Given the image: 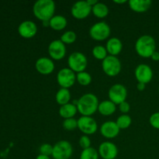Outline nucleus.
<instances>
[{"label":"nucleus","instance_id":"nucleus-19","mask_svg":"<svg viewBox=\"0 0 159 159\" xmlns=\"http://www.w3.org/2000/svg\"><path fill=\"white\" fill-rule=\"evenodd\" d=\"M107 51L110 55H118L123 50V43L121 40L117 37H111L107 43Z\"/></svg>","mask_w":159,"mask_h":159},{"label":"nucleus","instance_id":"nucleus-12","mask_svg":"<svg viewBox=\"0 0 159 159\" xmlns=\"http://www.w3.org/2000/svg\"><path fill=\"white\" fill-rule=\"evenodd\" d=\"M48 54L54 60H61L66 54V47L61 40H54L48 46Z\"/></svg>","mask_w":159,"mask_h":159},{"label":"nucleus","instance_id":"nucleus-14","mask_svg":"<svg viewBox=\"0 0 159 159\" xmlns=\"http://www.w3.org/2000/svg\"><path fill=\"white\" fill-rule=\"evenodd\" d=\"M99 155L102 159H115L117 157L118 148L110 141H104L99 147Z\"/></svg>","mask_w":159,"mask_h":159},{"label":"nucleus","instance_id":"nucleus-29","mask_svg":"<svg viewBox=\"0 0 159 159\" xmlns=\"http://www.w3.org/2000/svg\"><path fill=\"white\" fill-rule=\"evenodd\" d=\"M76 38H77V36H76L75 33L72 30H68L64 33L61 36L60 40L65 44H71V43H73L75 41Z\"/></svg>","mask_w":159,"mask_h":159},{"label":"nucleus","instance_id":"nucleus-8","mask_svg":"<svg viewBox=\"0 0 159 159\" xmlns=\"http://www.w3.org/2000/svg\"><path fill=\"white\" fill-rule=\"evenodd\" d=\"M57 81L61 88L69 89L75 82L76 75L69 68H64L57 72Z\"/></svg>","mask_w":159,"mask_h":159},{"label":"nucleus","instance_id":"nucleus-3","mask_svg":"<svg viewBox=\"0 0 159 159\" xmlns=\"http://www.w3.org/2000/svg\"><path fill=\"white\" fill-rule=\"evenodd\" d=\"M156 50V43L152 36L143 35L135 43V51L141 57L148 58L152 57Z\"/></svg>","mask_w":159,"mask_h":159},{"label":"nucleus","instance_id":"nucleus-21","mask_svg":"<svg viewBox=\"0 0 159 159\" xmlns=\"http://www.w3.org/2000/svg\"><path fill=\"white\" fill-rule=\"evenodd\" d=\"M116 105L110 100H104L99 104L98 111L103 116H110L116 112Z\"/></svg>","mask_w":159,"mask_h":159},{"label":"nucleus","instance_id":"nucleus-22","mask_svg":"<svg viewBox=\"0 0 159 159\" xmlns=\"http://www.w3.org/2000/svg\"><path fill=\"white\" fill-rule=\"evenodd\" d=\"M50 27L53 29L54 30L60 31L65 29L68 24L67 19L65 16L61 15L54 16L51 20L49 21Z\"/></svg>","mask_w":159,"mask_h":159},{"label":"nucleus","instance_id":"nucleus-34","mask_svg":"<svg viewBox=\"0 0 159 159\" xmlns=\"http://www.w3.org/2000/svg\"><path fill=\"white\" fill-rule=\"evenodd\" d=\"M119 110L123 114H127L130 110V106L127 101H124V102H121L119 105Z\"/></svg>","mask_w":159,"mask_h":159},{"label":"nucleus","instance_id":"nucleus-4","mask_svg":"<svg viewBox=\"0 0 159 159\" xmlns=\"http://www.w3.org/2000/svg\"><path fill=\"white\" fill-rule=\"evenodd\" d=\"M68 64L70 69L74 72L79 73L85 71L88 65V61L85 54L76 51L70 54L68 59Z\"/></svg>","mask_w":159,"mask_h":159},{"label":"nucleus","instance_id":"nucleus-33","mask_svg":"<svg viewBox=\"0 0 159 159\" xmlns=\"http://www.w3.org/2000/svg\"><path fill=\"white\" fill-rule=\"evenodd\" d=\"M150 124L155 129H159V112L153 113L149 119Z\"/></svg>","mask_w":159,"mask_h":159},{"label":"nucleus","instance_id":"nucleus-38","mask_svg":"<svg viewBox=\"0 0 159 159\" xmlns=\"http://www.w3.org/2000/svg\"><path fill=\"white\" fill-rule=\"evenodd\" d=\"M36 159H51L49 156H46V155H39L36 158Z\"/></svg>","mask_w":159,"mask_h":159},{"label":"nucleus","instance_id":"nucleus-11","mask_svg":"<svg viewBox=\"0 0 159 159\" xmlns=\"http://www.w3.org/2000/svg\"><path fill=\"white\" fill-rule=\"evenodd\" d=\"M92 9L93 7L88 4L87 1H79L73 4L71 12L74 18L83 20L89 16L92 12Z\"/></svg>","mask_w":159,"mask_h":159},{"label":"nucleus","instance_id":"nucleus-6","mask_svg":"<svg viewBox=\"0 0 159 159\" xmlns=\"http://www.w3.org/2000/svg\"><path fill=\"white\" fill-rule=\"evenodd\" d=\"M111 29L106 22H98L93 24L89 30V35L92 39L97 41L105 40L110 37Z\"/></svg>","mask_w":159,"mask_h":159},{"label":"nucleus","instance_id":"nucleus-24","mask_svg":"<svg viewBox=\"0 0 159 159\" xmlns=\"http://www.w3.org/2000/svg\"><path fill=\"white\" fill-rule=\"evenodd\" d=\"M93 15L97 18L102 19L107 16L109 14V9L106 4L102 2H98L97 4L95 5L92 9Z\"/></svg>","mask_w":159,"mask_h":159},{"label":"nucleus","instance_id":"nucleus-2","mask_svg":"<svg viewBox=\"0 0 159 159\" xmlns=\"http://www.w3.org/2000/svg\"><path fill=\"white\" fill-rule=\"evenodd\" d=\"M99 99L93 93H85L79 99L77 109L82 116H91L98 110Z\"/></svg>","mask_w":159,"mask_h":159},{"label":"nucleus","instance_id":"nucleus-27","mask_svg":"<svg viewBox=\"0 0 159 159\" xmlns=\"http://www.w3.org/2000/svg\"><path fill=\"white\" fill-rule=\"evenodd\" d=\"M99 152L94 148L83 149L80 155V159H99Z\"/></svg>","mask_w":159,"mask_h":159},{"label":"nucleus","instance_id":"nucleus-41","mask_svg":"<svg viewBox=\"0 0 159 159\" xmlns=\"http://www.w3.org/2000/svg\"><path fill=\"white\" fill-rule=\"evenodd\" d=\"M158 93H159V88H158Z\"/></svg>","mask_w":159,"mask_h":159},{"label":"nucleus","instance_id":"nucleus-16","mask_svg":"<svg viewBox=\"0 0 159 159\" xmlns=\"http://www.w3.org/2000/svg\"><path fill=\"white\" fill-rule=\"evenodd\" d=\"M55 65L54 61L48 57H40L35 63V68L40 74L48 75L54 71Z\"/></svg>","mask_w":159,"mask_h":159},{"label":"nucleus","instance_id":"nucleus-26","mask_svg":"<svg viewBox=\"0 0 159 159\" xmlns=\"http://www.w3.org/2000/svg\"><path fill=\"white\" fill-rule=\"evenodd\" d=\"M107 53L108 52L107 51V48L102 45H97V46L94 47V48L93 49V57L98 60L103 61L108 56Z\"/></svg>","mask_w":159,"mask_h":159},{"label":"nucleus","instance_id":"nucleus-28","mask_svg":"<svg viewBox=\"0 0 159 159\" xmlns=\"http://www.w3.org/2000/svg\"><path fill=\"white\" fill-rule=\"evenodd\" d=\"M132 122L131 117L127 114H123L116 120V123L120 129H127L130 126Z\"/></svg>","mask_w":159,"mask_h":159},{"label":"nucleus","instance_id":"nucleus-15","mask_svg":"<svg viewBox=\"0 0 159 159\" xmlns=\"http://www.w3.org/2000/svg\"><path fill=\"white\" fill-rule=\"evenodd\" d=\"M18 33L25 39L33 38L37 33V26L34 22L25 20L19 25Z\"/></svg>","mask_w":159,"mask_h":159},{"label":"nucleus","instance_id":"nucleus-1","mask_svg":"<svg viewBox=\"0 0 159 159\" xmlns=\"http://www.w3.org/2000/svg\"><path fill=\"white\" fill-rule=\"evenodd\" d=\"M55 3L52 0H38L33 6V12L41 22L50 21L55 12Z\"/></svg>","mask_w":159,"mask_h":159},{"label":"nucleus","instance_id":"nucleus-31","mask_svg":"<svg viewBox=\"0 0 159 159\" xmlns=\"http://www.w3.org/2000/svg\"><path fill=\"white\" fill-rule=\"evenodd\" d=\"M40 155H46V156H49L51 155L52 156L53 153V146L49 144H43L39 148Z\"/></svg>","mask_w":159,"mask_h":159},{"label":"nucleus","instance_id":"nucleus-36","mask_svg":"<svg viewBox=\"0 0 159 159\" xmlns=\"http://www.w3.org/2000/svg\"><path fill=\"white\" fill-rule=\"evenodd\" d=\"M145 85L146 84L141 83V82H138V84H137V89L139 91H143V90L145 89Z\"/></svg>","mask_w":159,"mask_h":159},{"label":"nucleus","instance_id":"nucleus-7","mask_svg":"<svg viewBox=\"0 0 159 159\" xmlns=\"http://www.w3.org/2000/svg\"><path fill=\"white\" fill-rule=\"evenodd\" d=\"M73 153L71 143L68 141H57L53 146L52 157L54 159H69Z\"/></svg>","mask_w":159,"mask_h":159},{"label":"nucleus","instance_id":"nucleus-23","mask_svg":"<svg viewBox=\"0 0 159 159\" xmlns=\"http://www.w3.org/2000/svg\"><path fill=\"white\" fill-rule=\"evenodd\" d=\"M70 99H71V93L68 89L61 88L56 93L55 100L59 105L63 106L69 103Z\"/></svg>","mask_w":159,"mask_h":159},{"label":"nucleus","instance_id":"nucleus-30","mask_svg":"<svg viewBox=\"0 0 159 159\" xmlns=\"http://www.w3.org/2000/svg\"><path fill=\"white\" fill-rule=\"evenodd\" d=\"M63 128L68 131H71V130H75L78 127V120H76L74 118H69V119L64 120L62 123Z\"/></svg>","mask_w":159,"mask_h":159},{"label":"nucleus","instance_id":"nucleus-5","mask_svg":"<svg viewBox=\"0 0 159 159\" xmlns=\"http://www.w3.org/2000/svg\"><path fill=\"white\" fill-rule=\"evenodd\" d=\"M102 68L107 75L115 77L121 71V62L116 56L108 55L102 61Z\"/></svg>","mask_w":159,"mask_h":159},{"label":"nucleus","instance_id":"nucleus-25","mask_svg":"<svg viewBox=\"0 0 159 159\" xmlns=\"http://www.w3.org/2000/svg\"><path fill=\"white\" fill-rule=\"evenodd\" d=\"M76 81L81 85L86 86V85H89L91 83L92 76L89 73L86 72V71H82V72L77 73V75H76Z\"/></svg>","mask_w":159,"mask_h":159},{"label":"nucleus","instance_id":"nucleus-9","mask_svg":"<svg viewBox=\"0 0 159 159\" xmlns=\"http://www.w3.org/2000/svg\"><path fill=\"white\" fill-rule=\"evenodd\" d=\"M109 99L116 105H120L126 101L127 96V90L122 84H115L112 85L108 92Z\"/></svg>","mask_w":159,"mask_h":159},{"label":"nucleus","instance_id":"nucleus-32","mask_svg":"<svg viewBox=\"0 0 159 159\" xmlns=\"http://www.w3.org/2000/svg\"><path fill=\"white\" fill-rule=\"evenodd\" d=\"M79 145L82 149H86L91 147V140L88 135H82L79 139Z\"/></svg>","mask_w":159,"mask_h":159},{"label":"nucleus","instance_id":"nucleus-17","mask_svg":"<svg viewBox=\"0 0 159 159\" xmlns=\"http://www.w3.org/2000/svg\"><path fill=\"white\" fill-rule=\"evenodd\" d=\"M120 130V129L118 127L116 123L113 121H107L100 127L101 134L107 139H113L117 137Z\"/></svg>","mask_w":159,"mask_h":159},{"label":"nucleus","instance_id":"nucleus-20","mask_svg":"<svg viewBox=\"0 0 159 159\" xmlns=\"http://www.w3.org/2000/svg\"><path fill=\"white\" fill-rule=\"evenodd\" d=\"M78 112L77 107L73 105L72 103H67L65 105L61 106L59 109V115L64 119H69L73 118Z\"/></svg>","mask_w":159,"mask_h":159},{"label":"nucleus","instance_id":"nucleus-13","mask_svg":"<svg viewBox=\"0 0 159 159\" xmlns=\"http://www.w3.org/2000/svg\"><path fill=\"white\" fill-rule=\"evenodd\" d=\"M135 78L138 82L147 84L152 81L153 78V71L149 65L141 64L138 65L134 71Z\"/></svg>","mask_w":159,"mask_h":159},{"label":"nucleus","instance_id":"nucleus-18","mask_svg":"<svg viewBox=\"0 0 159 159\" xmlns=\"http://www.w3.org/2000/svg\"><path fill=\"white\" fill-rule=\"evenodd\" d=\"M129 7L136 12H144L151 8L152 2L151 0H130Z\"/></svg>","mask_w":159,"mask_h":159},{"label":"nucleus","instance_id":"nucleus-10","mask_svg":"<svg viewBox=\"0 0 159 159\" xmlns=\"http://www.w3.org/2000/svg\"><path fill=\"white\" fill-rule=\"evenodd\" d=\"M78 128L85 135H91L97 131L98 125L91 116H82L78 120Z\"/></svg>","mask_w":159,"mask_h":159},{"label":"nucleus","instance_id":"nucleus-35","mask_svg":"<svg viewBox=\"0 0 159 159\" xmlns=\"http://www.w3.org/2000/svg\"><path fill=\"white\" fill-rule=\"evenodd\" d=\"M152 59L153 61H159V52L158 51H155V52L153 53V54L152 55Z\"/></svg>","mask_w":159,"mask_h":159},{"label":"nucleus","instance_id":"nucleus-40","mask_svg":"<svg viewBox=\"0 0 159 159\" xmlns=\"http://www.w3.org/2000/svg\"><path fill=\"white\" fill-rule=\"evenodd\" d=\"M42 24H43V26H50V23L49 21H43L42 22Z\"/></svg>","mask_w":159,"mask_h":159},{"label":"nucleus","instance_id":"nucleus-39","mask_svg":"<svg viewBox=\"0 0 159 159\" xmlns=\"http://www.w3.org/2000/svg\"><path fill=\"white\" fill-rule=\"evenodd\" d=\"M127 0H122V1H116V0H115L114 1V2L115 3H116V4H122V3H125V2H127Z\"/></svg>","mask_w":159,"mask_h":159},{"label":"nucleus","instance_id":"nucleus-37","mask_svg":"<svg viewBox=\"0 0 159 159\" xmlns=\"http://www.w3.org/2000/svg\"><path fill=\"white\" fill-rule=\"evenodd\" d=\"M87 2H88V4L90 6L93 7V6H94L96 4H97L99 2H97L96 0H87Z\"/></svg>","mask_w":159,"mask_h":159}]
</instances>
